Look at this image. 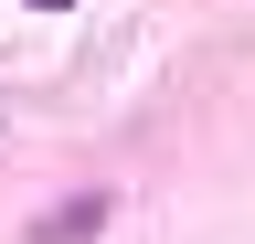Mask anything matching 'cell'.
Masks as SVG:
<instances>
[{"label": "cell", "mask_w": 255, "mask_h": 244, "mask_svg": "<svg viewBox=\"0 0 255 244\" xmlns=\"http://www.w3.org/2000/svg\"><path fill=\"white\" fill-rule=\"evenodd\" d=\"M107 223V202H64V212H43V244H75V234H96Z\"/></svg>", "instance_id": "obj_1"}, {"label": "cell", "mask_w": 255, "mask_h": 244, "mask_svg": "<svg viewBox=\"0 0 255 244\" xmlns=\"http://www.w3.org/2000/svg\"><path fill=\"white\" fill-rule=\"evenodd\" d=\"M32 11H75V0H32Z\"/></svg>", "instance_id": "obj_2"}]
</instances>
